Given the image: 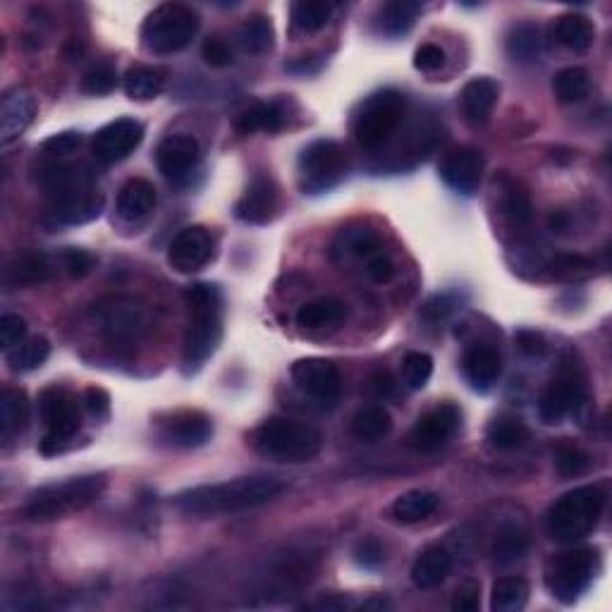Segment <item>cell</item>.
<instances>
[{
  "mask_svg": "<svg viewBox=\"0 0 612 612\" xmlns=\"http://www.w3.org/2000/svg\"><path fill=\"white\" fill-rule=\"evenodd\" d=\"M285 491V483L275 476L256 474L240 476V479L211 483V486L189 488L175 495V507L180 512L192 514V517H211V514H228L254 510L271 500L278 498Z\"/></svg>",
  "mask_w": 612,
  "mask_h": 612,
  "instance_id": "1",
  "label": "cell"
},
{
  "mask_svg": "<svg viewBox=\"0 0 612 612\" xmlns=\"http://www.w3.org/2000/svg\"><path fill=\"white\" fill-rule=\"evenodd\" d=\"M189 306V326L182 347V366L185 373L199 371L206 359L216 352L223 335V295L218 285L194 283L185 292Z\"/></svg>",
  "mask_w": 612,
  "mask_h": 612,
  "instance_id": "2",
  "label": "cell"
},
{
  "mask_svg": "<svg viewBox=\"0 0 612 612\" xmlns=\"http://www.w3.org/2000/svg\"><path fill=\"white\" fill-rule=\"evenodd\" d=\"M252 445L263 459L271 462L304 464L321 452L323 436L309 421L273 416L252 433Z\"/></svg>",
  "mask_w": 612,
  "mask_h": 612,
  "instance_id": "3",
  "label": "cell"
},
{
  "mask_svg": "<svg viewBox=\"0 0 612 612\" xmlns=\"http://www.w3.org/2000/svg\"><path fill=\"white\" fill-rule=\"evenodd\" d=\"M605 491L598 486H581L555 500L548 510V534L558 543H577L601 522Z\"/></svg>",
  "mask_w": 612,
  "mask_h": 612,
  "instance_id": "4",
  "label": "cell"
},
{
  "mask_svg": "<svg viewBox=\"0 0 612 612\" xmlns=\"http://www.w3.org/2000/svg\"><path fill=\"white\" fill-rule=\"evenodd\" d=\"M103 491H106V479L101 474L75 476V479L39 488L24 507V514L32 522H55L96 503Z\"/></svg>",
  "mask_w": 612,
  "mask_h": 612,
  "instance_id": "5",
  "label": "cell"
},
{
  "mask_svg": "<svg viewBox=\"0 0 612 612\" xmlns=\"http://www.w3.org/2000/svg\"><path fill=\"white\" fill-rule=\"evenodd\" d=\"M407 113V96L397 89H383L361 103L354 118V137L361 149H381L400 130Z\"/></svg>",
  "mask_w": 612,
  "mask_h": 612,
  "instance_id": "6",
  "label": "cell"
},
{
  "mask_svg": "<svg viewBox=\"0 0 612 612\" xmlns=\"http://www.w3.org/2000/svg\"><path fill=\"white\" fill-rule=\"evenodd\" d=\"M598 569H601V558L596 548L577 546L562 550L548 560L546 586L560 603L572 605L593 584Z\"/></svg>",
  "mask_w": 612,
  "mask_h": 612,
  "instance_id": "7",
  "label": "cell"
},
{
  "mask_svg": "<svg viewBox=\"0 0 612 612\" xmlns=\"http://www.w3.org/2000/svg\"><path fill=\"white\" fill-rule=\"evenodd\" d=\"M199 32V15L180 3L158 5L142 24V44L156 55H170L192 44Z\"/></svg>",
  "mask_w": 612,
  "mask_h": 612,
  "instance_id": "8",
  "label": "cell"
},
{
  "mask_svg": "<svg viewBox=\"0 0 612 612\" xmlns=\"http://www.w3.org/2000/svg\"><path fill=\"white\" fill-rule=\"evenodd\" d=\"M39 412L48 431L44 443H41V452L44 455L65 452L70 448L72 438L77 436L79 426H82L77 397L70 390L51 385L39 395Z\"/></svg>",
  "mask_w": 612,
  "mask_h": 612,
  "instance_id": "9",
  "label": "cell"
},
{
  "mask_svg": "<svg viewBox=\"0 0 612 612\" xmlns=\"http://www.w3.org/2000/svg\"><path fill=\"white\" fill-rule=\"evenodd\" d=\"M347 173V153L333 139H318L309 144L299 156V175L302 187L309 194L326 192L345 177Z\"/></svg>",
  "mask_w": 612,
  "mask_h": 612,
  "instance_id": "10",
  "label": "cell"
},
{
  "mask_svg": "<svg viewBox=\"0 0 612 612\" xmlns=\"http://www.w3.org/2000/svg\"><path fill=\"white\" fill-rule=\"evenodd\" d=\"M94 318L101 333L113 342L137 340L149 326V314L130 297H110L96 304Z\"/></svg>",
  "mask_w": 612,
  "mask_h": 612,
  "instance_id": "11",
  "label": "cell"
},
{
  "mask_svg": "<svg viewBox=\"0 0 612 612\" xmlns=\"http://www.w3.org/2000/svg\"><path fill=\"white\" fill-rule=\"evenodd\" d=\"M292 383L299 393L318 402L321 407H335L340 400V371L333 361L321 357H306L292 364Z\"/></svg>",
  "mask_w": 612,
  "mask_h": 612,
  "instance_id": "12",
  "label": "cell"
},
{
  "mask_svg": "<svg viewBox=\"0 0 612 612\" xmlns=\"http://www.w3.org/2000/svg\"><path fill=\"white\" fill-rule=\"evenodd\" d=\"M584 402H589L584 381L574 373V369H567L543 388L541 397H538V416L546 426H558L565 421L567 414L577 412Z\"/></svg>",
  "mask_w": 612,
  "mask_h": 612,
  "instance_id": "13",
  "label": "cell"
},
{
  "mask_svg": "<svg viewBox=\"0 0 612 612\" xmlns=\"http://www.w3.org/2000/svg\"><path fill=\"white\" fill-rule=\"evenodd\" d=\"M462 424V412L452 402L433 407L412 426L407 436V445L416 452H436L443 448Z\"/></svg>",
  "mask_w": 612,
  "mask_h": 612,
  "instance_id": "14",
  "label": "cell"
},
{
  "mask_svg": "<svg viewBox=\"0 0 612 612\" xmlns=\"http://www.w3.org/2000/svg\"><path fill=\"white\" fill-rule=\"evenodd\" d=\"M201 161L199 142L189 134H173L165 137L156 149V163L158 170L168 177L175 185H185L189 177L194 175L197 165Z\"/></svg>",
  "mask_w": 612,
  "mask_h": 612,
  "instance_id": "15",
  "label": "cell"
},
{
  "mask_svg": "<svg viewBox=\"0 0 612 612\" xmlns=\"http://www.w3.org/2000/svg\"><path fill=\"white\" fill-rule=\"evenodd\" d=\"M144 139V125L134 118H118L108 122L106 127H101L94 134V156L101 163H118L122 158H127L130 153L142 144Z\"/></svg>",
  "mask_w": 612,
  "mask_h": 612,
  "instance_id": "16",
  "label": "cell"
},
{
  "mask_svg": "<svg viewBox=\"0 0 612 612\" xmlns=\"http://www.w3.org/2000/svg\"><path fill=\"white\" fill-rule=\"evenodd\" d=\"M483 153L474 146H459L450 151L440 163V177L450 189H455L462 197H474L479 192L483 180Z\"/></svg>",
  "mask_w": 612,
  "mask_h": 612,
  "instance_id": "17",
  "label": "cell"
},
{
  "mask_svg": "<svg viewBox=\"0 0 612 612\" xmlns=\"http://www.w3.org/2000/svg\"><path fill=\"white\" fill-rule=\"evenodd\" d=\"M213 259V237L201 225L185 228L168 249V263L177 273H197Z\"/></svg>",
  "mask_w": 612,
  "mask_h": 612,
  "instance_id": "18",
  "label": "cell"
},
{
  "mask_svg": "<svg viewBox=\"0 0 612 612\" xmlns=\"http://www.w3.org/2000/svg\"><path fill=\"white\" fill-rule=\"evenodd\" d=\"M36 99L32 91L12 89L0 103V142L12 144L32 127L36 118Z\"/></svg>",
  "mask_w": 612,
  "mask_h": 612,
  "instance_id": "19",
  "label": "cell"
},
{
  "mask_svg": "<svg viewBox=\"0 0 612 612\" xmlns=\"http://www.w3.org/2000/svg\"><path fill=\"white\" fill-rule=\"evenodd\" d=\"M275 211H278V189H275L271 177L256 175L235 204V216L242 223L263 225L273 220Z\"/></svg>",
  "mask_w": 612,
  "mask_h": 612,
  "instance_id": "20",
  "label": "cell"
},
{
  "mask_svg": "<svg viewBox=\"0 0 612 612\" xmlns=\"http://www.w3.org/2000/svg\"><path fill=\"white\" fill-rule=\"evenodd\" d=\"M103 204H106V199L94 185L79 187L67 194H60V197H53V216L58 223L65 225L91 223V220L101 216Z\"/></svg>",
  "mask_w": 612,
  "mask_h": 612,
  "instance_id": "21",
  "label": "cell"
},
{
  "mask_svg": "<svg viewBox=\"0 0 612 612\" xmlns=\"http://www.w3.org/2000/svg\"><path fill=\"white\" fill-rule=\"evenodd\" d=\"M163 436L177 448H201L213 438V421L204 412L187 409V412H177L170 416V421H165Z\"/></svg>",
  "mask_w": 612,
  "mask_h": 612,
  "instance_id": "22",
  "label": "cell"
},
{
  "mask_svg": "<svg viewBox=\"0 0 612 612\" xmlns=\"http://www.w3.org/2000/svg\"><path fill=\"white\" fill-rule=\"evenodd\" d=\"M462 371L476 393H488L498 383L500 373H503V359H500V354L493 347L479 345L464 354Z\"/></svg>",
  "mask_w": 612,
  "mask_h": 612,
  "instance_id": "23",
  "label": "cell"
},
{
  "mask_svg": "<svg viewBox=\"0 0 612 612\" xmlns=\"http://www.w3.org/2000/svg\"><path fill=\"white\" fill-rule=\"evenodd\" d=\"M383 252L381 240L378 235L364 225H350V228H342L338 235H335L333 247H330V254L338 263L359 259L366 261L371 259L373 254Z\"/></svg>",
  "mask_w": 612,
  "mask_h": 612,
  "instance_id": "24",
  "label": "cell"
},
{
  "mask_svg": "<svg viewBox=\"0 0 612 612\" xmlns=\"http://www.w3.org/2000/svg\"><path fill=\"white\" fill-rule=\"evenodd\" d=\"M51 275V261L39 252L15 254L5 263V285L8 287H32L51 280Z\"/></svg>",
  "mask_w": 612,
  "mask_h": 612,
  "instance_id": "25",
  "label": "cell"
},
{
  "mask_svg": "<svg viewBox=\"0 0 612 612\" xmlns=\"http://www.w3.org/2000/svg\"><path fill=\"white\" fill-rule=\"evenodd\" d=\"M500 87L498 82L488 77H476L464 84L462 89V108L471 125H483L491 118L495 103H498Z\"/></svg>",
  "mask_w": 612,
  "mask_h": 612,
  "instance_id": "26",
  "label": "cell"
},
{
  "mask_svg": "<svg viewBox=\"0 0 612 612\" xmlns=\"http://www.w3.org/2000/svg\"><path fill=\"white\" fill-rule=\"evenodd\" d=\"M452 572V555L445 548H426L412 565V581L416 589H436Z\"/></svg>",
  "mask_w": 612,
  "mask_h": 612,
  "instance_id": "27",
  "label": "cell"
},
{
  "mask_svg": "<svg viewBox=\"0 0 612 612\" xmlns=\"http://www.w3.org/2000/svg\"><path fill=\"white\" fill-rule=\"evenodd\" d=\"M32 421V405L22 388H3L0 393V433L10 440L17 433L27 431Z\"/></svg>",
  "mask_w": 612,
  "mask_h": 612,
  "instance_id": "28",
  "label": "cell"
},
{
  "mask_svg": "<svg viewBox=\"0 0 612 612\" xmlns=\"http://www.w3.org/2000/svg\"><path fill=\"white\" fill-rule=\"evenodd\" d=\"M153 206H156V187H153L149 180L134 177V180H130L120 189L118 216L127 220V223L146 218L153 211Z\"/></svg>",
  "mask_w": 612,
  "mask_h": 612,
  "instance_id": "29",
  "label": "cell"
},
{
  "mask_svg": "<svg viewBox=\"0 0 612 612\" xmlns=\"http://www.w3.org/2000/svg\"><path fill=\"white\" fill-rule=\"evenodd\" d=\"M438 503H440V498L436 493L421 491V488H416V491L402 493L400 498H397L393 503V507H390V512H393L395 522L419 524L438 510Z\"/></svg>",
  "mask_w": 612,
  "mask_h": 612,
  "instance_id": "30",
  "label": "cell"
},
{
  "mask_svg": "<svg viewBox=\"0 0 612 612\" xmlns=\"http://www.w3.org/2000/svg\"><path fill=\"white\" fill-rule=\"evenodd\" d=\"M165 87V72L161 67L137 65L122 77V89L132 101H153Z\"/></svg>",
  "mask_w": 612,
  "mask_h": 612,
  "instance_id": "31",
  "label": "cell"
},
{
  "mask_svg": "<svg viewBox=\"0 0 612 612\" xmlns=\"http://www.w3.org/2000/svg\"><path fill=\"white\" fill-rule=\"evenodd\" d=\"M345 318V304L335 297H323L304 304L297 311V326L306 330H323L340 326Z\"/></svg>",
  "mask_w": 612,
  "mask_h": 612,
  "instance_id": "32",
  "label": "cell"
},
{
  "mask_svg": "<svg viewBox=\"0 0 612 612\" xmlns=\"http://www.w3.org/2000/svg\"><path fill=\"white\" fill-rule=\"evenodd\" d=\"M421 5L414 3V0H390L385 3L381 10H378V29L385 36H397L407 34L409 29L414 27L416 17H419Z\"/></svg>",
  "mask_w": 612,
  "mask_h": 612,
  "instance_id": "33",
  "label": "cell"
},
{
  "mask_svg": "<svg viewBox=\"0 0 612 612\" xmlns=\"http://www.w3.org/2000/svg\"><path fill=\"white\" fill-rule=\"evenodd\" d=\"M555 36L569 51H586L591 48L593 39H596V27L586 15H577V12H567V15L558 17L555 22Z\"/></svg>",
  "mask_w": 612,
  "mask_h": 612,
  "instance_id": "34",
  "label": "cell"
},
{
  "mask_svg": "<svg viewBox=\"0 0 612 612\" xmlns=\"http://www.w3.org/2000/svg\"><path fill=\"white\" fill-rule=\"evenodd\" d=\"M285 125V110L278 103H254L252 108L244 110L237 120V130L242 134L254 132H280Z\"/></svg>",
  "mask_w": 612,
  "mask_h": 612,
  "instance_id": "35",
  "label": "cell"
},
{
  "mask_svg": "<svg viewBox=\"0 0 612 612\" xmlns=\"http://www.w3.org/2000/svg\"><path fill=\"white\" fill-rule=\"evenodd\" d=\"M541 29L531 22H522L507 34V53L514 63H534L541 55Z\"/></svg>",
  "mask_w": 612,
  "mask_h": 612,
  "instance_id": "36",
  "label": "cell"
},
{
  "mask_svg": "<svg viewBox=\"0 0 612 612\" xmlns=\"http://www.w3.org/2000/svg\"><path fill=\"white\" fill-rule=\"evenodd\" d=\"M529 601V581L522 577H500L491 589V608L495 612H519Z\"/></svg>",
  "mask_w": 612,
  "mask_h": 612,
  "instance_id": "37",
  "label": "cell"
},
{
  "mask_svg": "<svg viewBox=\"0 0 612 612\" xmlns=\"http://www.w3.org/2000/svg\"><path fill=\"white\" fill-rule=\"evenodd\" d=\"M390 428H393V419H390L388 409L383 407H364L352 419L354 438L364 440V443H376V440L385 438Z\"/></svg>",
  "mask_w": 612,
  "mask_h": 612,
  "instance_id": "38",
  "label": "cell"
},
{
  "mask_svg": "<svg viewBox=\"0 0 612 612\" xmlns=\"http://www.w3.org/2000/svg\"><path fill=\"white\" fill-rule=\"evenodd\" d=\"M493 448L498 450H517L529 440V428L517 416H498V419L488 424L486 431Z\"/></svg>",
  "mask_w": 612,
  "mask_h": 612,
  "instance_id": "39",
  "label": "cell"
},
{
  "mask_svg": "<svg viewBox=\"0 0 612 612\" xmlns=\"http://www.w3.org/2000/svg\"><path fill=\"white\" fill-rule=\"evenodd\" d=\"M275 41V29L273 22L266 15H252L240 29V44L247 53L261 55L268 53L273 48Z\"/></svg>",
  "mask_w": 612,
  "mask_h": 612,
  "instance_id": "40",
  "label": "cell"
},
{
  "mask_svg": "<svg viewBox=\"0 0 612 612\" xmlns=\"http://www.w3.org/2000/svg\"><path fill=\"white\" fill-rule=\"evenodd\" d=\"M330 15H333V5L323 0H299L292 5V22L302 34L321 32L330 22Z\"/></svg>",
  "mask_w": 612,
  "mask_h": 612,
  "instance_id": "41",
  "label": "cell"
},
{
  "mask_svg": "<svg viewBox=\"0 0 612 612\" xmlns=\"http://www.w3.org/2000/svg\"><path fill=\"white\" fill-rule=\"evenodd\" d=\"M555 96L562 103H579L589 96L591 82H589V72L581 70V67H565L555 75L553 82Z\"/></svg>",
  "mask_w": 612,
  "mask_h": 612,
  "instance_id": "42",
  "label": "cell"
},
{
  "mask_svg": "<svg viewBox=\"0 0 612 612\" xmlns=\"http://www.w3.org/2000/svg\"><path fill=\"white\" fill-rule=\"evenodd\" d=\"M48 354H51V342L36 335V338L22 342V345H17V350L8 354V364L12 371H34L46 364Z\"/></svg>",
  "mask_w": 612,
  "mask_h": 612,
  "instance_id": "43",
  "label": "cell"
},
{
  "mask_svg": "<svg viewBox=\"0 0 612 612\" xmlns=\"http://www.w3.org/2000/svg\"><path fill=\"white\" fill-rule=\"evenodd\" d=\"M529 550V536H526L524 529H517V526H510V529H503L495 538L493 543V558L498 565H514L517 560H522Z\"/></svg>",
  "mask_w": 612,
  "mask_h": 612,
  "instance_id": "44",
  "label": "cell"
},
{
  "mask_svg": "<svg viewBox=\"0 0 612 612\" xmlns=\"http://www.w3.org/2000/svg\"><path fill=\"white\" fill-rule=\"evenodd\" d=\"M433 376V359L426 352H409L402 359V378H405L409 390L426 388V383Z\"/></svg>",
  "mask_w": 612,
  "mask_h": 612,
  "instance_id": "45",
  "label": "cell"
},
{
  "mask_svg": "<svg viewBox=\"0 0 612 612\" xmlns=\"http://www.w3.org/2000/svg\"><path fill=\"white\" fill-rule=\"evenodd\" d=\"M118 87V72L113 65L99 63L82 77V91L89 96H106Z\"/></svg>",
  "mask_w": 612,
  "mask_h": 612,
  "instance_id": "46",
  "label": "cell"
},
{
  "mask_svg": "<svg viewBox=\"0 0 612 612\" xmlns=\"http://www.w3.org/2000/svg\"><path fill=\"white\" fill-rule=\"evenodd\" d=\"M555 467H558L560 476L574 479V476H581L589 471L591 459L584 450L574 448V445H560V448L555 450Z\"/></svg>",
  "mask_w": 612,
  "mask_h": 612,
  "instance_id": "47",
  "label": "cell"
},
{
  "mask_svg": "<svg viewBox=\"0 0 612 612\" xmlns=\"http://www.w3.org/2000/svg\"><path fill=\"white\" fill-rule=\"evenodd\" d=\"M546 268H550V273L558 275V278L577 280V278H586V275L591 273L593 261L579 254H560L555 256V259H550L546 263Z\"/></svg>",
  "mask_w": 612,
  "mask_h": 612,
  "instance_id": "48",
  "label": "cell"
},
{
  "mask_svg": "<svg viewBox=\"0 0 612 612\" xmlns=\"http://www.w3.org/2000/svg\"><path fill=\"white\" fill-rule=\"evenodd\" d=\"M505 216L512 220L514 225H526L531 220V204L529 197H526L524 189H519L517 185H510L505 189Z\"/></svg>",
  "mask_w": 612,
  "mask_h": 612,
  "instance_id": "49",
  "label": "cell"
},
{
  "mask_svg": "<svg viewBox=\"0 0 612 612\" xmlns=\"http://www.w3.org/2000/svg\"><path fill=\"white\" fill-rule=\"evenodd\" d=\"M27 335V321L17 314H5L0 318V347L5 352H10L12 347H17Z\"/></svg>",
  "mask_w": 612,
  "mask_h": 612,
  "instance_id": "50",
  "label": "cell"
},
{
  "mask_svg": "<svg viewBox=\"0 0 612 612\" xmlns=\"http://www.w3.org/2000/svg\"><path fill=\"white\" fill-rule=\"evenodd\" d=\"M82 142H84V137L79 132H58L41 144V151L48 153V156L63 158V156H70V153H75L79 146H82Z\"/></svg>",
  "mask_w": 612,
  "mask_h": 612,
  "instance_id": "51",
  "label": "cell"
},
{
  "mask_svg": "<svg viewBox=\"0 0 612 612\" xmlns=\"http://www.w3.org/2000/svg\"><path fill=\"white\" fill-rule=\"evenodd\" d=\"M354 560H357L359 567L364 569H378L385 562V550L381 546V541L378 538H361L357 543V548H354Z\"/></svg>",
  "mask_w": 612,
  "mask_h": 612,
  "instance_id": "52",
  "label": "cell"
},
{
  "mask_svg": "<svg viewBox=\"0 0 612 612\" xmlns=\"http://www.w3.org/2000/svg\"><path fill=\"white\" fill-rule=\"evenodd\" d=\"M481 608V584L476 579H467L457 586L452 598V610L457 612H476Z\"/></svg>",
  "mask_w": 612,
  "mask_h": 612,
  "instance_id": "53",
  "label": "cell"
},
{
  "mask_svg": "<svg viewBox=\"0 0 612 612\" xmlns=\"http://www.w3.org/2000/svg\"><path fill=\"white\" fill-rule=\"evenodd\" d=\"M364 273L371 283L385 285L395 278V263L388 254L378 252V254H373L371 259L364 261Z\"/></svg>",
  "mask_w": 612,
  "mask_h": 612,
  "instance_id": "54",
  "label": "cell"
},
{
  "mask_svg": "<svg viewBox=\"0 0 612 612\" xmlns=\"http://www.w3.org/2000/svg\"><path fill=\"white\" fill-rule=\"evenodd\" d=\"M60 261H63V268L67 273L72 275V278H84V275L91 273V268H94V256L89 252H84V249H65L63 254H60Z\"/></svg>",
  "mask_w": 612,
  "mask_h": 612,
  "instance_id": "55",
  "label": "cell"
},
{
  "mask_svg": "<svg viewBox=\"0 0 612 612\" xmlns=\"http://www.w3.org/2000/svg\"><path fill=\"white\" fill-rule=\"evenodd\" d=\"M445 63V51L436 44H424L416 48L414 67L421 72H436Z\"/></svg>",
  "mask_w": 612,
  "mask_h": 612,
  "instance_id": "56",
  "label": "cell"
},
{
  "mask_svg": "<svg viewBox=\"0 0 612 612\" xmlns=\"http://www.w3.org/2000/svg\"><path fill=\"white\" fill-rule=\"evenodd\" d=\"M201 55L211 67H228L232 63V48L223 39H206Z\"/></svg>",
  "mask_w": 612,
  "mask_h": 612,
  "instance_id": "57",
  "label": "cell"
},
{
  "mask_svg": "<svg viewBox=\"0 0 612 612\" xmlns=\"http://www.w3.org/2000/svg\"><path fill=\"white\" fill-rule=\"evenodd\" d=\"M84 407L94 419H106L110 414V395L99 385H91L84 390Z\"/></svg>",
  "mask_w": 612,
  "mask_h": 612,
  "instance_id": "58",
  "label": "cell"
},
{
  "mask_svg": "<svg viewBox=\"0 0 612 612\" xmlns=\"http://www.w3.org/2000/svg\"><path fill=\"white\" fill-rule=\"evenodd\" d=\"M514 340H517L519 352L526 354V357H543L548 350L546 340H543V335L536 333V330H519V333L514 335Z\"/></svg>",
  "mask_w": 612,
  "mask_h": 612,
  "instance_id": "59",
  "label": "cell"
},
{
  "mask_svg": "<svg viewBox=\"0 0 612 612\" xmlns=\"http://www.w3.org/2000/svg\"><path fill=\"white\" fill-rule=\"evenodd\" d=\"M452 311H455V302L448 295H436L431 297L424 306V318H428V321L438 323L443 321V318H448Z\"/></svg>",
  "mask_w": 612,
  "mask_h": 612,
  "instance_id": "60",
  "label": "cell"
},
{
  "mask_svg": "<svg viewBox=\"0 0 612 612\" xmlns=\"http://www.w3.org/2000/svg\"><path fill=\"white\" fill-rule=\"evenodd\" d=\"M369 385H371V393L376 397H383V400L393 395V390H395V381H393V376H390V371H376L371 376Z\"/></svg>",
  "mask_w": 612,
  "mask_h": 612,
  "instance_id": "61",
  "label": "cell"
},
{
  "mask_svg": "<svg viewBox=\"0 0 612 612\" xmlns=\"http://www.w3.org/2000/svg\"><path fill=\"white\" fill-rule=\"evenodd\" d=\"M318 65H321V60H318L316 55H302V58L295 60V63L287 65V70H292V72H311V70H316Z\"/></svg>",
  "mask_w": 612,
  "mask_h": 612,
  "instance_id": "62",
  "label": "cell"
},
{
  "mask_svg": "<svg viewBox=\"0 0 612 612\" xmlns=\"http://www.w3.org/2000/svg\"><path fill=\"white\" fill-rule=\"evenodd\" d=\"M550 228H553L555 232H565L569 228V216L565 211H558L550 216Z\"/></svg>",
  "mask_w": 612,
  "mask_h": 612,
  "instance_id": "63",
  "label": "cell"
}]
</instances>
